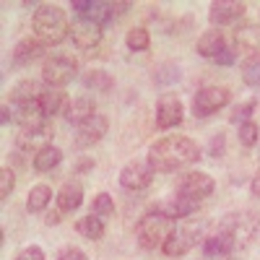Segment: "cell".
<instances>
[{
    "label": "cell",
    "mask_w": 260,
    "mask_h": 260,
    "mask_svg": "<svg viewBox=\"0 0 260 260\" xmlns=\"http://www.w3.org/2000/svg\"><path fill=\"white\" fill-rule=\"evenodd\" d=\"M226 47H229V45H226V37H224L221 29H211V31H206V34L198 39V45H195L198 55H201V57H208V60H216Z\"/></svg>",
    "instance_id": "ffe728a7"
},
{
    "label": "cell",
    "mask_w": 260,
    "mask_h": 260,
    "mask_svg": "<svg viewBox=\"0 0 260 260\" xmlns=\"http://www.w3.org/2000/svg\"><path fill=\"white\" fill-rule=\"evenodd\" d=\"M242 78L247 86H260V52L242 57Z\"/></svg>",
    "instance_id": "f1b7e54d"
},
{
    "label": "cell",
    "mask_w": 260,
    "mask_h": 260,
    "mask_svg": "<svg viewBox=\"0 0 260 260\" xmlns=\"http://www.w3.org/2000/svg\"><path fill=\"white\" fill-rule=\"evenodd\" d=\"M60 161H62V151H60L57 146H47V148H42L39 154L31 159V164H34V169H37V172H52Z\"/></svg>",
    "instance_id": "484cf974"
},
{
    "label": "cell",
    "mask_w": 260,
    "mask_h": 260,
    "mask_svg": "<svg viewBox=\"0 0 260 260\" xmlns=\"http://www.w3.org/2000/svg\"><path fill=\"white\" fill-rule=\"evenodd\" d=\"M240 143L242 146H247V148H252L257 141H260V127H257V122H252V120H247V122H242L240 125Z\"/></svg>",
    "instance_id": "f546056e"
},
{
    "label": "cell",
    "mask_w": 260,
    "mask_h": 260,
    "mask_svg": "<svg viewBox=\"0 0 260 260\" xmlns=\"http://www.w3.org/2000/svg\"><path fill=\"white\" fill-rule=\"evenodd\" d=\"M201 159V148L187 136H167L148 148V164L154 172H177Z\"/></svg>",
    "instance_id": "6da1fadb"
},
{
    "label": "cell",
    "mask_w": 260,
    "mask_h": 260,
    "mask_svg": "<svg viewBox=\"0 0 260 260\" xmlns=\"http://www.w3.org/2000/svg\"><path fill=\"white\" fill-rule=\"evenodd\" d=\"M45 52H47V45L37 34H31V37H24V39L16 42L11 57H13V65H29V62L39 60Z\"/></svg>",
    "instance_id": "9a60e30c"
},
{
    "label": "cell",
    "mask_w": 260,
    "mask_h": 260,
    "mask_svg": "<svg viewBox=\"0 0 260 260\" xmlns=\"http://www.w3.org/2000/svg\"><path fill=\"white\" fill-rule=\"evenodd\" d=\"M42 86L31 78H24V81H18L13 89H11V104H24V102H37L42 96Z\"/></svg>",
    "instance_id": "603a6c76"
},
{
    "label": "cell",
    "mask_w": 260,
    "mask_h": 260,
    "mask_svg": "<svg viewBox=\"0 0 260 260\" xmlns=\"http://www.w3.org/2000/svg\"><path fill=\"white\" fill-rule=\"evenodd\" d=\"M229 102H232V91L226 86H219V83L203 86V89H198L192 96V115L195 117H211L213 112H219Z\"/></svg>",
    "instance_id": "5b68a950"
},
{
    "label": "cell",
    "mask_w": 260,
    "mask_h": 260,
    "mask_svg": "<svg viewBox=\"0 0 260 260\" xmlns=\"http://www.w3.org/2000/svg\"><path fill=\"white\" fill-rule=\"evenodd\" d=\"M224 133H216L213 138H211V146H208V154L211 156H216V159H219V156H224Z\"/></svg>",
    "instance_id": "e575fe53"
},
{
    "label": "cell",
    "mask_w": 260,
    "mask_h": 260,
    "mask_svg": "<svg viewBox=\"0 0 260 260\" xmlns=\"http://www.w3.org/2000/svg\"><path fill=\"white\" fill-rule=\"evenodd\" d=\"M34 34L45 42V45H60L71 37V21L65 16V11L60 6L52 3H42L34 11Z\"/></svg>",
    "instance_id": "7a4b0ae2"
},
{
    "label": "cell",
    "mask_w": 260,
    "mask_h": 260,
    "mask_svg": "<svg viewBox=\"0 0 260 260\" xmlns=\"http://www.w3.org/2000/svg\"><path fill=\"white\" fill-rule=\"evenodd\" d=\"M234 42H237V52L255 55L260 52V26L257 24H242L234 29Z\"/></svg>",
    "instance_id": "ac0fdd59"
},
{
    "label": "cell",
    "mask_w": 260,
    "mask_h": 260,
    "mask_svg": "<svg viewBox=\"0 0 260 260\" xmlns=\"http://www.w3.org/2000/svg\"><path fill=\"white\" fill-rule=\"evenodd\" d=\"M237 245V237L226 229H219L203 240V260H226Z\"/></svg>",
    "instance_id": "8fae6325"
},
{
    "label": "cell",
    "mask_w": 260,
    "mask_h": 260,
    "mask_svg": "<svg viewBox=\"0 0 260 260\" xmlns=\"http://www.w3.org/2000/svg\"><path fill=\"white\" fill-rule=\"evenodd\" d=\"M13 260H45V250H42L39 245H29V247H24Z\"/></svg>",
    "instance_id": "836d02e7"
},
{
    "label": "cell",
    "mask_w": 260,
    "mask_h": 260,
    "mask_svg": "<svg viewBox=\"0 0 260 260\" xmlns=\"http://www.w3.org/2000/svg\"><path fill=\"white\" fill-rule=\"evenodd\" d=\"M78 73V62L68 55H52V57H45L42 62V81H45L50 89H62L68 86Z\"/></svg>",
    "instance_id": "277c9868"
},
{
    "label": "cell",
    "mask_w": 260,
    "mask_h": 260,
    "mask_svg": "<svg viewBox=\"0 0 260 260\" xmlns=\"http://www.w3.org/2000/svg\"><path fill=\"white\" fill-rule=\"evenodd\" d=\"M107 130H110V120H107L104 115H99V112H96L91 120H86L83 125H78L76 146H78V148H86V146L99 143V141L107 136Z\"/></svg>",
    "instance_id": "5bb4252c"
},
{
    "label": "cell",
    "mask_w": 260,
    "mask_h": 260,
    "mask_svg": "<svg viewBox=\"0 0 260 260\" xmlns=\"http://www.w3.org/2000/svg\"><path fill=\"white\" fill-rule=\"evenodd\" d=\"M65 104H68V99H65L62 89H50L47 86V89L42 91V96H39V107H42V115L45 117H52V115L62 112Z\"/></svg>",
    "instance_id": "44dd1931"
},
{
    "label": "cell",
    "mask_w": 260,
    "mask_h": 260,
    "mask_svg": "<svg viewBox=\"0 0 260 260\" xmlns=\"http://www.w3.org/2000/svg\"><path fill=\"white\" fill-rule=\"evenodd\" d=\"M177 221L175 219H169V216L154 211V213H146L143 219L136 224V242L143 247V250H156L161 247L167 240H169V234L175 232Z\"/></svg>",
    "instance_id": "3957f363"
},
{
    "label": "cell",
    "mask_w": 260,
    "mask_h": 260,
    "mask_svg": "<svg viewBox=\"0 0 260 260\" xmlns=\"http://www.w3.org/2000/svg\"><path fill=\"white\" fill-rule=\"evenodd\" d=\"M198 206H201V201H192V198H185V195H175V198H169V201H164V203H159L156 206V211L159 213H164V216H169V219H185V216H190L192 211H198Z\"/></svg>",
    "instance_id": "d6986e66"
},
{
    "label": "cell",
    "mask_w": 260,
    "mask_h": 260,
    "mask_svg": "<svg viewBox=\"0 0 260 260\" xmlns=\"http://www.w3.org/2000/svg\"><path fill=\"white\" fill-rule=\"evenodd\" d=\"M125 45L127 50H133V52H143L151 47V37H148V29L143 26H133L127 34H125Z\"/></svg>",
    "instance_id": "83f0119b"
},
{
    "label": "cell",
    "mask_w": 260,
    "mask_h": 260,
    "mask_svg": "<svg viewBox=\"0 0 260 260\" xmlns=\"http://www.w3.org/2000/svg\"><path fill=\"white\" fill-rule=\"evenodd\" d=\"M250 187H252V195H255V198H260V172L252 177V185H250Z\"/></svg>",
    "instance_id": "74e56055"
},
{
    "label": "cell",
    "mask_w": 260,
    "mask_h": 260,
    "mask_svg": "<svg viewBox=\"0 0 260 260\" xmlns=\"http://www.w3.org/2000/svg\"><path fill=\"white\" fill-rule=\"evenodd\" d=\"M182 117H185V104L180 102V96H175V94H164V96L156 102V115H154L156 127L169 130V127L180 125Z\"/></svg>",
    "instance_id": "9c48e42d"
},
{
    "label": "cell",
    "mask_w": 260,
    "mask_h": 260,
    "mask_svg": "<svg viewBox=\"0 0 260 260\" xmlns=\"http://www.w3.org/2000/svg\"><path fill=\"white\" fill-rule=\"evenodd\" d=\"M237 55H240V52H237V47H226V50H224L219 57H216L213 62H216V65H232V62L237 60Z\"/></svg>",
    "instance_id": "d590c367"
},
{
    "label": "cell",
    "mask_w": 260,
    "mask_h": 260,
    "mask_svg": "<svg viewBox=\"0 0 260 260\" xmlns=\"http://www.w3.org/2000/svg\"><path fill=\"white\" fill-rule=\"evenodd\" d=\"M47 146H52V127L47 122L34 127H21V133L16 136V154L21 156H37Z\"/></svg>",
    "instance_id": "8992f818"
},
{
    "label": "cell",
    "mask_w": 260,
    "mask_h": 260,
    "mask_svg": "<svg viewBox=\"0 0 260 260\" xmlns=\"http://www.w3.org/2000/svg\"><path fill=\"white\" fill-rule=\"evenodd\" d=\"M60 213H62L60 208H57V211H50V213H47V219H45V221H47L50 226H52V224H60Z\"/></svg>",
    "instance_id": "8d00e7d4"
},
{
    "label": "cell",
    "mask_w": 260,
    "mask_h": 260,
    "mask_svg": "<svg viewBox=\"0 0 260 260\" xmlns=\"http://www.w3.org/2000/svg\"><path fill=\"white\" fill-rule=\"evenodd\" d=\"M76 232L81 237H86V240L96 242V240H102V237H104V221L96 219L94 213H89V216H83V219L76 221Z\"/></svg>",
    "instance_id": "d4e9b609"
},
{
    "label": "cell",
    "mask_w": 260,
    "mask_h": 260,
    "mask_svg": "<svg viewBox=\"0 0 260 260\" xmlns=\"http://www.w3.org/2000/svg\"><path fill=\"white\" fill-rule=\"evenodd\" d=\"M154 167L148 164V159H133V161H127L122 169H120V185L125 190H146L151 182H154Z\"/></svg>",
    "instance_id": "52a82bcc"
},
{
    "label": "cell",
    "mask_w": 260,
    "mask_h": 260,
    "mask_svg": "<svg viewBox=\"0 0 260 260\" xmlns=\"http://www.w3.org/2000/svg\"><path fill=\"white\" fill-rule=\"evenodd\" d=\"M55 260H89V257H86V252H83L81 247L68 245V247H62V250L55 255Z\"/></svg>",
    "instance_id": "d6a6232c"
},
{
    "label": "cell",
    "mask_w": 260,
    "mask_h": 260,
    "mask_svg": "<svg viewBox=\"0 0 260 260\" xmlns=\"http://www.w3.org/2000/svg\"><path fill=\"white\" fill-rule=\"evenodd\" d=\"M71 39L78 50H94L102 42V26H96L89 18H78L71 24Z\"/></svg>",
    "instance_id": "4fadbf2b"
},
{
    "label": "cell",
    "mask_w": 260,
    "mask_h": 260,
    "mask_svg": "<svg viewBox=\"0 0 260 260\" xmlns=\"http://www.w3.org/2000/svg\"><path fill=\"white\" fill-rule=\"evenodd\" d=\"M252 110H255V99H247V102H242V104H237L234 110H232V115H229V122H234V125L247 122L250 115H252Z\"/></svg>",
    "instance_id": "4dcf8cb0"
},
{
    "label": "cell",
    "mask_w": 260,
    "mask_h": 260,
    "mask_svg": "<svg viewBox=\"0 0 260 260\" xmlns=\"http://www.w3.org/2000/svg\"><path fill=\"white\" fill-rule=\"evenodd\" d=\"M195 242H198V229H192V226H175V232L169 234V240L161 245V252L167 257H182L187 255Z\"/></svg>",
    "instance_id": "30bf717a"
},
{
    "label": "cell",
    "mask_w": 260,
    "mask_h": 260,
    "mask_svg": "<svg viewBox=\"0 0 260 260\" xmlns=\"http://www.w3.org/2000/svg\"><path fill=\"white\" fill-rule=\"evenodd\" d=\"M94 115H96V104H94L91 96H76V99H71L68 104H65V110H62V117L68 122H73V125H83Z\"/></svg>",
    "instance_id": "e0dca14e"
},
{
    "label": "cell",
    "mask_w": 260,
    "mask_h": 260,
    "mask_svg": "<svg viewBox=\"0 0 260 260\" xmlns=\"http://www.w3.org/2000/svg\"><path fill=\"white\" fill-rule=\"evenodd\" d=\"M52 201V187L50 185H34L26 195V211L29 213H39V211H45Z\"/></svg>",
    "instance_id": "cb8c5ba5"
},
{
    "label": "cell",
    "mask_w": 260,
    "mask_h": 260,
    "mask_svg": "<svg viewBox=\"0 0 260 260\" xmlns=\"http://www.w3.org/2000/svg\"><path fill=\"white\" fill-rule=\"evenodd\" d=\"M91 167H94V161H91V159H86V161H81V164L76 167V172H86V169H91Z\"/></svg>",
    "instance_id": "f35d334b"
},
{
    "label": "cell",
    "mask_w": 260,
    "mask_h": 260,
    "mask_svg": "<svg viewBox=\"0 0 260 260\" xmlns=\"http://www.w3.org/2000/svg\"><path fill=\"white\" fill-rule=\"evenodd\" d=\"M247 6L240 3V0H216L208 8V18L213 26H226V24H237L245 16Z\"/></svg>",
    "instance_id": "7c38bea8"
},
{
    "label": "cell",
    "mask_w": 260,
    "mask_h": 260,
    "mask_svg": "<svg viewBox=\"0 0 260 260\" xmlns=\"http://www.w3.org/2000/svg\"><path fill=\"white\" fill-rule=\"evenodd\" d=\"M83 86L86 89L99 91V94H110L115 89V78L104 68H91V71H86V76H83Z\"/></svg>",
    "instance_id": "7402d4cb"
},
{
    "label": "cell",
    "mask_w": 260,
    "mask_h": 260,
    "mask_svg": "<svg viewBox=\"0 0 260 260\" xmlns=\"http://www.w3.org/2000/svg\"><path fill=\"white\" fill-rule=\"evenodd\" d=\"M13 187H16L13 169H11V167H3V169H0V201H6L8 195L13 192Z\"/></svg>",
    "instance_id": "1f68e13d"
},
{
    "label": "cell",
    "mask_w": 260,
    "mask_h": 260,
    "mask_svg": "<svg viewBox=\"0 0 260 260\" xmlns=\"http://www.w3.org/2000/svg\"><path fill=\"white\" fill-rule=\"evenodd\" d=\"M91 213L96 216V219H102L104 224L115 216V201L110 192H96L94 201H91Z\"/></svg>",
    "instance_id": "4316f807"
},
{
    "label": "cell",
    "mask_w": 260,
    "mask_h": 260,
    "mask_svg": "<svg viewBox=\"0 0 260 260\" xmlns=\"http://www.w3.org/2000/svg\"><path fill=\"white\" fill-rule=\"evenodd\" d=\"M216 190V182L211 175L206 172H187V175L180 177L177 182V192L185 195V198H192V201H203Z\"/></svg>",
    "instance_id": "ba28073f"
},
{
    "label": "cell",
    "mask_w": 260,
    "mask_h": 260,
    "mask_svg": "<svg viewBox=\"0 0 260 260\" xmlns=\"http://www.w3.org/2000/svg\"><path fill=\"white\" fill-rule=\"evenodd\" d=\"M55 201H57V208L62 211V213H73V211H78L81 208V203H83V185H81V180H65L62 182V187L57 190V195H55Z\"/></svg>",
    "instance_id": "2e32d148"
}]
</instances>
